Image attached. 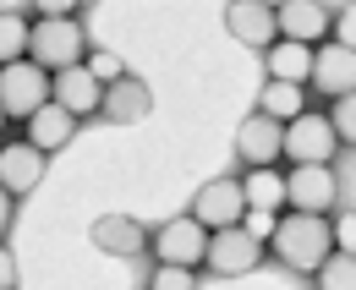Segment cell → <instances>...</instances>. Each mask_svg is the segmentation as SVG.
I'll return each mask as SVG.
<instances>
[{"label": "cell", "mask_w": 356, "mask_h": 290, "mask_svg": "<svg viewBox=\"0 0 356 290\" xmlns=\"http://www.w3.org/2000/svg\"><path fill=\"white\" fill-rule=\"evenodd\" d=\"M77 6H99V0H77Z\"/></svg>", "instance_id": "32"}, {"label": "cell", "mask_w": 356, "mask_h": 290, "mask_svg": "<svg viewBox=\"0 0 356 290\" xmlns=\"http://www.w3.org/2000/svg\"><path fill=\"white\" fill-rule=\"evenodd\" d=\"M11 219H17V198L0 186V241H6V230H11Z\"/></svg>", "instance_id": "30"}, {"label": "cell", "mask_w": 356, "mask_h": 290, "mask_svg": "<svg viewBox=\"0 0 356 290\" xmlns=\"http://www.w3.org/2000/svg\"><path fill=\"white\" fill-rule=\"evenodd\" d=\"M280 148H285V121H274L264 110H252L236 126V159L241 165H280Z\"/></svg>", "instance_id": "11"}, {"label": "cell", "mask_w": 356, "mask_h": 290, "mask_svg": "<svg viewBox=\"0 0 356 290\" xmlns=\"http://www.w3.org/2000/svg\"><path fill=\"white\" fill-rule=\"evenodd\" d=\"M83 55H88V28L77 22V11L72 17H39V22H28V61H39L44 72L72 66Z\"/></svg>", "instance_id": "2"}, {"label": "cell", "mask_w": 356, "mask_h": 290, "mask_svg": "<svg viewBox=\"0 0 356 290\" xmlns=\"http://www.w3.org/2000/svg\"><path fill=\"white\" fill-rule=\"evenodd\" d=\"M225 28H230V39L247 44V49H268V44L280 39L274 6H264V0H230L225 6Z\"/></svg>", "instance_id": "15"}, {"label": "cell", "mask_w": 356, "mask_h": 290, "mask_svg": "<svg viewBox=\"0 0 356 290\" xmlns=\"http://www.w3.org/2000/svg\"><path fill=\"white\" fill-rule=\"evenodd\" d=\"M49 99L66 104L72 115H99L104 83L88 72V61H72V66H55V72H49Z\"/></svg>", "instance_id": "10"}, {"label": "cell", "mask_w": 356, "mask_h": 290, "mask_svg": "<svg viewBox=\"0 0 356 290\" xmlns=\"http://www.w3.org/2000/svg\"><path fill=\"white\" fill-rule=\"evenodd\" d=\"M33 6V17H72L77 11V0H28Z\"/></svg>", "instance_id": "29"}, {"label": "cell", "mask_w": 356, "mask_h": 290, "mask_svg": "<svg viewBox=\"0 0 356 290\" xmlns=\"http://www.w3.org/2000/svg\"><path fill=\"white\" fill-rule=\"evenodd\" d=\"M49 99V72L39 61H6L0 66V110H6V121H28L39 104Z\"/></svg>", "instance_id": "5"}, {"label": "cell", "mask_w": 356, "mask_h": 290, "mask_svg": "<svg viewBox=\"0 0 356 290\" xmlns=\"http://www.w3.org/2000/svg\"><path fill=\"white\" fill-rule=\"evenodd\" d=\"M0 290H17V257L0 247Z\"/></svg>", "instance_id": "31"}, {"label": "cell", "mask_w": 356, "mask_h": 290, "mask_svg": "<svg viewBox=\"0 0 356 290\" xmlns=\"http://www.w3.org/2000/svg\"><path fill=\"white\" fill-rule=\"evenodd\" d=\"M0 131H6V110H0Z\"/></svg>", "instance_id": "33"}, {"label": "cell", "mask_w": 356, "mask_h": 290, "mask_svg": "<svg viewBox=\"0 0 356 290\" xmlns=\"http://www.w3.org/2000/svg\"><path fill=\"white\" fill-rule=\"evenodd\" d=\"M88 236H93V247L110 252V257H137V252H148V230L137 225L132 214H99Z\"/></svg>", "instance_id": "17"}, {"label": "cell", "mask_w": 356, "mask_h": 290, "mask_svg": "<svg viewBox=\"0 0 356 290\" xmlns=\"http://www.w3.org/2000/svg\"><path fill=\"white\" fill-rule=\"evenodd\" d=\"M264 263V241L247 230V225H220L209 230V252H203V268L214 280H241Z\"/></svg>", "instance_id": "3"}, {"label": "cell", "mask_w": 356, "mask_h": 290, "mask_svg": "<svg viewBox=\"0 0 356 290\" xmlns=\"http://www.w3.org/2000/svg\"><path fill=\"white\" fill-rule=\"evenodd\" d=\"M329 121H334V137L346 148H356V88L340 93V99H329Z\"/></svg>", "instance_id": "23"}, {"label": "cell", "mask_w": 356, "mask_h": 290, "mask_svg": "<svg viewBox=\"0 0 356 290\" xmlns=\"http://www.w3.org/2000/svg\"><path fill=\"white\" fill-rule=\"evenodd\" d=\"M334 203H340V175H334V165H291L285 170V208L329 214Z\"/></svg>", "instance_id": "7"}, {"label": "cell", "mask_w": 356, "mask_h": 290, "mask_svg": "<svg viewBox=\"0 0 356 290\" xmlns=\"http://www.w3.org/2000/svg\"><path fill=\"white\" fill-rule=\"evenodd\" d=\"M334 154H340V137H334V121H329V115L302 110V115L285 121L280 159H291V165H334Z\"/></svg>", "instance_id": "4"}, {"label": "cell", "mask_w": 356, "mask_h": 290, "mask_svg": "<svg viewBox=\"0 0 356 290\" xmlns=\"http://www.w3.org/2000/svg\"><path fill=\"white\" fill-rule=\"evenodd\" d=\"M258 110L274 115V121H291L307 110V83H285V77H268L264 93H258Z\"/></svg>", "instance_id": "20"}, {"label": "cell", "mask_w": 356, "mask_h": 290, "mask_svg": "<svg viewBox=\"0 0 356 290\" xmlns=\"http://www.w3.org/2000/svg\"><path fill=\"white\" fill-rule=\"evenodd\" d=\"M329 230H334V247L340 252H356V214H340Z\"/></svg>", "instance_id": "28"}, {"label": "cell", "mask_w": 356, "mask_h": 290, "mask_svg": "<svg viewBox=\"0 0 356 290\" xmlns=\"http://www.w3.org/2000/svg\"><path fill=\"white\" fill-rule=\"evenodd\" d=\"M264 6H280V0H264Z\"/></svg>", "instance_id": "34"}, {"label": "cell", "mask_w": 356, "mask_h": 290, "mask_svg": "<svg viewBox=\"0 0 356 290\" xmlns=\"http://www.w3.org/2000/svg\"><path fill=\"white\" fill-rule=\"evenodd\" d=\"M264 247L274 252V263H280V268H291V274L312 280V274H318V263L334 252V230H329V219H323V214L291 208V214H280V219H274V236H268Z\"/></svg>", "instance_id": "1"}, {"label": "cell", "mask_w": 356, "mask_h": 290, "mask_svg": "<svg viewBox=\"0 0 356 290\" xmlns=\"http://www.w3.org/2000/svg\"><path fill=\"white\" fill-rule=\"evenodd\" d=\"M77 126H83V115H72L66 104L44 99V104L28 115V143H33V148H44V154H60V148L77 137Z\"/></svg>", "instance_id": "16"}, {"label": "cell", "mask_w": 356, "mask_h": 290, "mask_svg": "<svg viewBox=\"0 0 356 290\" xmlns=\"http://www.w3.org/2000/svg\"><path fill=\"white\" fill-rule=\"evenodd\" d=\"M241 198H247V208L280 214V208H285V170H280V165H247V175H241Z\"/></svg>", "instance_id": "18"}, {"label": "cell", "mask_w": 356, "mask_h": 290, "mask_svg": "<svg viewBox=\"0 0 356 290\" xmlns=\"http://www.w3.org/2000/svg\"><path fill=\"white\" fill-rule=\"evenodd\" d=\"M307 88H312V93H323V99H340V93H351V88H356V49H346L340 39L312 44Z\"/></svg>", "instance_id": "8"}, {"label": "cell", "mask_w": 356, "mask_h": 290, "mask_svg": "<svg viewBox=\"0 0 356 290\" xmlns=\"http://www.w3.org/2000/svg\"><path fill=\"white\" fill-rule=\"evenodd\" d=\"M88 72L99 77V83H115L127 66H121V55H115V49H88Z\"/></svg>", "instance_id": "25"}, {"label": "cell", "mask_w": 356, "mask_h": 290, "mask_svg": "<svg viewBox=\"0 0 356 290\" xmlns=\"http://www.w3.org/2000/svg\"><path fill=\"white\" fill-rule=\"evenodd\" d=\"M192 219L220 230V225H241L247 219V198H241V181L236 175H220V181H203L197 198H192Z\"/></svg>", "instance_id": "9"}, {"label": "cell", "mask_w": 356, "mask_h": 290, "mask_svg": "<svg viewBox=\"0 0 356 290\" xmlns=\"http://www.w3.org/2000/svg\"><path fill=\"white\" fill-rule=\"evenodd\" d=\"M148 110H154V93H148V83H143V77L121 72L115 83H104V99H99V115H104V121L137 126V121H148Z\"/></svg>", "instance_id": "14"}, {"label": "cell", "mask_w": 356, "mask_h": 290, "mask_svg": "<svg viewBox=\"0 0 356 290\" xmlns=\"http://www.w3.org/2000/svg\"><path fill=\"white\" fill-rule=\"evenodd\" d=\"M323 290H356V252H329L323 263H318V274H312Z\"/></svg>", "instance_id": "21"}, {"label": "cell", "mask_w": 356, "mask_h": 290, "mask_svg": "<svg viewBox=\"0 0 356 290\" xmlns=\"http://www.w3.org/2000/svg\"><path fill=\"white\" fill-rule=\"evenodd\" d=\"M44 170H49V154L33 148L28 137H22V143H0V186H6L11 198H28V192L44 181Z\"/></svg>", "instance_id": "12"}, {"label": "cell", "mask_w": 356, "mask_h": 290, "mask_svg": "<svg viewBox=\"0 0 356 290\" xmlns=\"http://www.w3.org/2000/svg\"><path fill=\"white\" fill-rule=\"evenodd\" d=\"M329 22H334V11H329L323 0H280V6H274V28H280V39L323 44V39H329Z\"/></svg>", "instance_id": "13"}, {"label": "cell", "mask_w": 356, "mask_h": 290, "mask_svg": "<svg viewBox=\"0 0 356 290\" xmlns=\"http://www.w3.org/2000/svg\"><path fill=\"white\" fill-rule=\"evenodd\" d=\"M197 285V268H181V263H154L148 290H192Z\"/></svg>", "instance_id": "24"}, {"label": "cell", "mask_w": 356, "mask_h": 290, "mask_svg": "<svg viewBox=\"0 0 356 290\" xmlns=\"http://www.w3.org/2000/svg\"><path fill=\"white\" fill-rule=\"evenodd\" d=\"M329 39H340L346 49H356V6L334 11V22H329Z\"/></svg>", "instance_id": "26"}, {"label": "cell", "mask_w": 356, "mask_h": 290, "mask_svg": "<svg viewBox=\"0 0 356 290\" xmlns=\"http://www.w3.org/2000/svg\"><path fill=\"white\" fill-rule=\"evenodd\" d=\"M264 72H268V77H285V83H307V72H312V44L274 39V44L264 49Z\"/></svg>", "instance_id": "19"}, {"label": "cell", "mask_w": 356, "mask_h": 290, "mask_svg": "<svg viewBox=\"0 0 356 290\" xmlns=\"http://www.w3.org/2000/svg\"><path fill=\"white\" fill-rule=\"evenodd\" d=\"M28 55V17L22 11H0V66Z\"/></svg>", "instance_id": "22"}, {"label": "cell", "mask_w": 356, "mask_h": 290, "mask_svg": "<svg viewBox=\"0 0 356 290\" xmlns=\"http://www.w3.org/2000/svg\"><path fill=\"white\" fill-rule=\"evenodd\" d=\"M274 219H280V214H268V208H247V219H241V225H247L258 241H268V236H274Z\"/></svg>", "instance_id": "27"}, {"label": "cell", "mask_w": 356, "mask_h": 290, "mask_svg": "<svg viewBox=\"0 0 356 290\" xmlns=\"http://www.w3.org/2000/svg\"><path fill=\"white\" fill-rule=\"evenodd\" d=\"M148 252H154V263L203 268V252H209V225H197L192 214H176V219H165L159 230H148Z\"/></svg>", "instance_id": "6"}]
</instances>
